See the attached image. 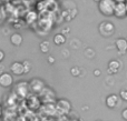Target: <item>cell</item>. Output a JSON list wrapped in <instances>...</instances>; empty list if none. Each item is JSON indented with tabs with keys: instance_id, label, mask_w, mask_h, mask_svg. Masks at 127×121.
<instances>
[{
	"instance_id": "obj_1",
	"label": "cell",
	"mask_w": 127,
	"mask_h": 121,
	"mask_svg": "<svg viewBox=\"0 0 127 121\" xmlns=\"http://www.w3.org/2000/svg\"><path fill=\"white\" fill-rule=\"evenodd\" d=\"M98 4V10L105 17H112L114 15V8L116 2L114 0H99L97 2Z\"/></svg>"
},
{
	"instance_id": "obj_2",
	"label": "cell",
	"mask_w": 127,
	"mask_h": 121,
	"mask_svg": "<svg viewBox=\"0 0 127 121\" xmlns=\"http://www.w3.org/2000/svg\"><path fill=\"white\" fill-rule=\"evenodd\" d=\"M56 116H68L71 112V103L68 99H58L55 102Z\"/></svg>"
},
{
	"instance_id": "obj_3",
	"label": "cell",
	"mask_w": 127,
	"mask_h": 121,
	"mask_svg": "<svg viewBox=\"0 0 127 121\" xmlns=\"http://www.w3.org/2000/svg\"><path fill=\"white\" fill-rule=\"evenodd\" d=\"M98 32L101 37L104 38H110L115 33V26L110 21H101L98 24Z\"/></svg>"
},
{
	"instance_id": "obj_4",
	"label": "cell",
	"mask_w": 127,
	"mask_h": 121,
	"mask_svg": "<svg viewBox=\"0 0 127 121\" xmlns=\"http://www.w3.org/2000/svg\"><path fill=\"white\" fill-rule=\"evenodd\" d=\"M38 96H39V99L42 103H54L57 100L56 99L55 91L51 88H49V87H45Z\"/></svg>"
},
{
	"instance_id": "obj_5",
	"label": "cell",
	"mask_w": 127,
	"mask_h": 121,
	"mask_svg": "<svg viewBox=\"0 0 127 121\" xmlns=\"http://www.w3.org/2000/svg\"><path fill=\"white\" fill-rule=\"evenodd\" d=\"M29 84V91L33 95H39L41 90L46 87V83L42 79L40 78H32L30 81L28 82Z\"/></svg>"
},
{
	"instance_id": "obj_6",
	"label": "cell",
	"mask_w": 127,
	"mask_h": 121,
	"mask_svg": "<svg viewBox=\"0 0 127 121\" xmlns=\"http://www.w3.org/2000/svg\"><path fill=\"white\" fill-rule=\"evenodd\" d=\"M122 68H123V62L121 61V60H110L109 62H108V67H107V73L108 75H116V73H118L119 71L122 70Z\"/></svg>"
},
{
	"instance_id": "obj_7",
	"label": "cell",
	"mask_w": 127,
	"mask_h": 121,
	"mask_svg": "<svg viewBox=\"0 0 127 121\" xmlns=\"http://www.w3.org/2000/svg\"><path fill=\"white\" fill-rule=\"evenodd\" d=\"M114 17L117 19H124L126 16V2H117L114 8Z\"/></svg>"
},
{
	"instance_id": "obj_8",
	"label": "cell",
	"mask_w": 127,
	"mask_h": 121,
	"mask_svg": "<svg viewBox=\"0 0 127 121\" xmlns=\"http://www.w3.org/2000/svg\"><path fill=\"white\" fill-rule=\"evenodd\" d=\"M105 103H106V107L109 109H115L121 104V98L119 96L115 95V93H112V95L107 96L105 100Z\"/></svg>"
},
{
	"instance_id": "obj_9",
	"label": "cell",
	"mask_w": 127,
	"mask_h": 121,
	"mask_svg": "<svg viewBox=\"0 0 127 121\" xmlns=\"http://www.w3.org/2000/svg\"><path fill=\"white\" fill-rule=\"evenodd\" d=\"M13 84V77L9 72H2L0 75V86L2 88H9Z\"/></svg>"
},
{
	"instance_id": "obj_10",
	"label": "cell",
	"mask_w": 127,
	"mask_h": 121,
	"mask_svg": "<svg viewBox=\"0 0 127 121\" xmlns=\"http://www.w3.org/2000/svg\"><path fill=\"white\" fill-rule=\"evenodd\" d=\"M10 72L11 75H15L17 77L25 75V70H24V64L22 61H15L10 64Z\"/></svg>"
},
{
	"instance_id": "obj_11",
	"label": "cell",
	"mask_w": 127,
	"mask_h": 121,
	"mask_svg": "<svg viewBox=\"0 0 127 121\" xmlns=\"http://www.w3.org/2000/svg\"><path fill=\"white\" fill-rule=\"evenodd\" d=\"M16 92H17V95H19L21 98L27 97V96H28V93L30 92V91H29L28 82H26V81L18 82L17 86H16Z\"/></svg>"
},
{
	"instance_id": "obj_12",
	"label": "cell",
	"mask_w": 127,
	"mask_h": 121,
	"mask_svg": "<svg viewBox=\"0 0 127 121\" xmlns=\"http://www.w3.org/2000/svg\"><path fill=\"white\" fill-rule=\"evenodd\" d=\"M115 47L117 49V52L119 56H124L127 52V39L125 38H118L115 41Z\"/></svg>"
},
{
	"instance_id": "obj_13",
	"label": "cell",
	"mask_w": 127,
	"mask_h": 121,
	"mask_svg": "<svg viewBox=\"0 0 127 121\" xmlns=\"http://www.w3.org/2000/svg\"><path fill=\"white\" fill-rule=\"evenodd\" d=\"M28 107L30 109H39L40 106H41V101L39 99V96L37 95H31L30 97L28 98Z\"/></svg>"
},
{
	"instance_id": "obj_14",
	"label": "cell",
	"mask_w": 127,
	"mask_h": 121,
	"mask_svg": "<svg viewBox=\"0 0 127 121\" xmlns=\"http://www.w3.org/2000/svg\"><path fill=\"white\" fill-rule=\"evenodd\" d=\"M42 112L45 113V115L49 116V117H51V116H56V106H55V102L54 103H44V106H42Z\"/></svg>"
},
{
	"instance_id": "obj_15",
	"label": "cell",
	"mask_w": 127,
	"mask_h": 121,
	"mask_svg": "<svg viewBox=\"0 0 127 121\" xmlns=\"http://www.w3.org/2000/svg\"><path fill=\"white\" fill-rule=\"evenodd\" d=\"M10 42L12 46L20 47L22 44V42H24V37L19 32H15L10 36Z\"/></svg>"
},
{
	"instance_id": "obj_16",
	"label": "cell",
	"mask_w": 127,
	"mask_h": 121,
	"mask_svg": "<svg viewBox=\"0 0 127 121\" xmlns=\"http://www.w3.org/2000/svg\"><path fill=\"white\" fill-rule=\"evenodd\" d=\"M54 43L56 44V46H63V44L66 43V41H67V38H66V36L64 35V33H57V35L54 36Z\"/></svg>"
},
{
	"instance_id": "obj_17",
	"label": "cell",
	"mask_w": 127,
	"mask_h": 121,
	"mask_svg": "<svg viewBox=\"0 0 127 121\" xmlns=\"http://www.w3.org/2000/svg\"><path fill=\"white\" fill-rule=\"evenodd\" d=\"M39 49L42 53H48L49 51H50V42H49L48 40L41 41L39 44Z\"/></svg>"
},
{
	"instance_id": "obj_18",
	"label": "cell",
	"mask_w": 127,
	"mask_h": 121,
	"mask_svg": "<svg viewBox=\"0 0 127 121\" xmlns=\"http://www.w3.org/2000/svg\"><path fill=\"white\" fill-rule=\"evenodd\" d=\"M22 64H24L25 75H27V73L30 72L31 69H32V64H31V62L29 61V60H24V61H22Z\"/></svg>"
},
{
	"instance_id": "obj_19",
	"label": "cell",
	"mask_w": 127,
	"mask_h": 121,
	"mask_svg": "<svg viewBox=\"0 0 127 121\" xmlns=\"http://www.w3.org/2000/svg\"><path fill=\"white\" fill-rule=\"evenodd\" d=\"M70 73H71L72 77H79V76L81 75V68L80 67H72L71 69H70Z\"/></svg>"
},
{
	"instance_id": "obj_20",
	"label": "cell",
	"mask_w": 127,
	"mask_h": 121,
	"mask_svg": "<svg viewBox=\"0 0 127 121\" xmlns=\"http://www.w3.org/2000/svg\"><path fill=\"white\" fill-rule=\"evenodd\" d=\"M119 98L123 101H127V89H122L119 91Z\"/></svg>"
},
{
	"instance_id": "obj_21",
	"label": "cell",
	"mask_w": 127,
	"mask_h": 121,
	"mask_svg": "<svg viewBox=\"0 0 127 121\" xmlns=\"http://www.w3.org/2000/svg\"><path fill=\"white\" fill-rule=\"evenodd\" d=\"M122 118H123L125 121H127V108H125L123 111H122Z\"/></svg>"
},
{
	"instance_id": "obj_22",
	"label": "cell",
	"mask_w": 127,
	"mask_h": 121,
	"mask_svg": "<svg viewBox=\"0 0 127 121\" xmlns=\"http://www.w3.org/2000/svg\"><path fill=\"white\" fill-rule=\"evenodd\" d=\"M47 61H48V63H50V64H53V63H55V58L53 57V56H49L48 58H47Z\"/></svg>"
},
{
	"instance_id": "obj_23",
	"label": "cell",
	"mask_w": 127,
	"mask_h": 121,
	"mask_svg": "<svg viewBox=\"0 0 127 121\" xmlns=\"http://www.w3.org/2000/svg\"><path fill=\"white\" fill-rule=\"evenodd\" d=\"M4 57H6V56H4V52H3V51H2V50H1V49H0V63H1V62L3 61Z\"/></svg>"
},
{
	"instance_id": "obj_24",
	"label": "cell",
	"mask_w": 127,
	"mask_h": 121,
	"mask_svg": "<svg viewBox=\"0 0 127 121\" xmlns=\"http://www.w3.org/2000/svg\"><path fill=\"white\" fill-rule=\"evenodd\" d=\"M65 121H81V120L79 119V118H70V117H68Z\"/></svg>"
},
{
	"instance_id": "obj_25",
	"label": "cell",
	"mask_w": 127,
	"mask_h": 121,
	"mask_svg": "<svg viewBox=\"0 0 127 121\" xmlns=\"http://www.w3.org/2000/svg\"><path fill=\"white\" fill-rule=\"evenodd\" d=\"M100 75H101V72H100V70H99V69H96V70L94 71V76H95V77H99Z\"/></svg>"
},
{
	"instance_id": "obj_26",
	"label": "cell",
	"mask_w": 127,
	"mask_h": 121,
	"mask_svg": "<svg viewBox=\"0 0 127 121\" xmlns=\"http://www.w3.org/2000/svg\"><path fill=\"white\" fill-rule=\"evenodd\" d=\"M114 1L117 3V2H125V0H114Z\"/></svg>"
},
{
	"instance_id": "obj_27",
	"label": "cell",
	"mask_w": 127,
	"mask_h": 121,
	"mask_svg": "<svg viewBox=\"0 0 127 121\" xmlns=\"http://www.w3.org/2000/svg\"><path fill=\"white\" fill-rule=\"evenodd\" d=\"M2 116V108H1V104H0V118H1Z\"/></svg>"
},
{
	"instance_id": "obj_28",
	"label": "cell",
	"mask_w": 127,
	"mask_h": 121,
	"mask_svg": "<svg viewBox=\"0 0 127 121\" xmlns=\"http://www.w3.org/2000/svg\"><path fill=\"white\" fill-rule=\"evenodd\" d=\"M64 32H69V28H66V29H65V31H64Z\"/></svg>"
},
{
	"instance_id": "obj_29",
	"label": "cell",
	"mask_w": 127,
	"mask_h": 121,
	"mask_svg": "<svg viewBox=\"0 0 127 121\" xmlns=\"http://www.w3.org/2000/svg\"><path fill=\"white\" fill-rule=\"evenodd\" d=\"M126 16H127V3H126Z\"/></svg>"
},
{
	"instance_id": "obj_30",
	"label": "cell",
	"mask_w": 127,
	"mask_h": 121,
	"mask_svg": "<svg viewBox=\"0 0 127 121\" xmlns=\"http://www.w3.org/2000/svg\"><path fill=\"white\" fill-rule=\"evenodd\" d=\"M94 1H96V2H98V1H99V0H94Z\"/></svg>"
},
{
	"instance_id": "obj_31",
	"label": "cell",
	"mask_w": 127,
	"mask_h": 121,
	"mask_svg": "<svg viewBox=\"0 0 127 121\" xmlns=\"http://www.w3.org/2000/svg\"><path fill=\"white\" fill-rule=\"evenodd\" d=\"M125 2H126V3H127V0H125Z\"/></svg>"
},
{
	"instance_id": "obj_32",
	"label": "cell",
	"mask_w": 127,
	"mask_h": 121,
	"mask_svg": "<svg viewBox=\"0 0 127 121\" xmlns=\"http://www.w3.org/2000/svg\"><path fill=\"white\" fill-rule=\"evenodd\" d=\"M96 121H101V120H96Z\"/></svg>"
}]
</instances>
